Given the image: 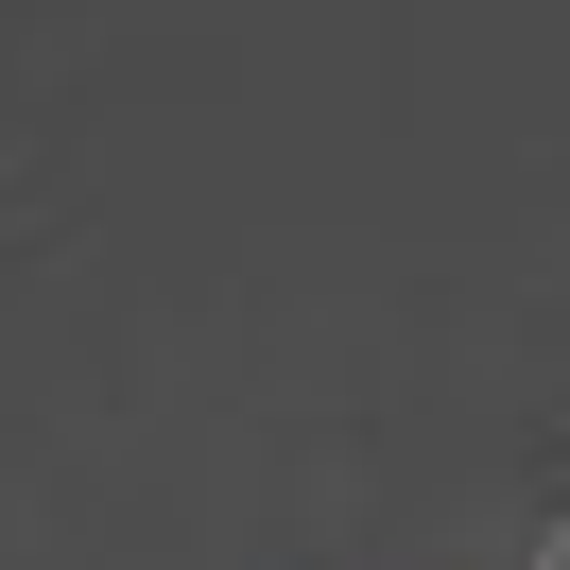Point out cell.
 <instances>
[{"mask_svg": "<svg viewBox=\"0 0 570 570\" xmlns=\"http://www.w3.org/2000/svg\"><path fill=\"white\" fill-rule=\"evenodd\" d=\"M535 570H570V519H553V553H535Z\"/></svg>", "mask_w": 570, "mask_h": 570, "instance_id": "6da1fadb", "label": "cell"}]
</instances>
